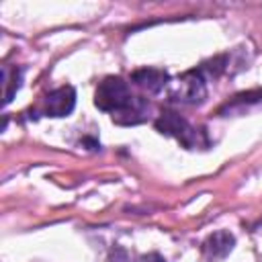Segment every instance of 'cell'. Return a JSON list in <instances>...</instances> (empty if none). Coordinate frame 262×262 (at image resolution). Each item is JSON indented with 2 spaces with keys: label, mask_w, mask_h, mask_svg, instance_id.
I'll return each instance as SVG.
<instances>
[{
  "label": "cell",
  "mask_w": 262,
  "mask_h": 262,
  "mask_svg": "<svg viewBox=\"0 0 262 262\" xmlns=\"http://www.w3.org/2000/svg\"><path fill=\"white\" fill-rule=\"evenodd\" d=\"M94 106L111 113L117 125H137L147 115V102L141 96H133L129 84L119 76H108L96 86Z\"/></svg>",
  "instance_id": "cell-1"
},
{
  "label": "cell",
  "mask_w": 262,
  "mask_h": 262,
  "mask_svg": "<svg viewBox=\"0 0 262 262\" xmlns=\"http://www.w3.org/2000/svg\"><path fill=\"white\" fill-rule=\"evenodd\" d=\"M168 98L178 104H201L207 98V80L201 68L188 70L168 84Z\"/></svg>",
  "instance_id": "cell-2"
},
{
  "label": "cell",
  "mask_w": 262,
  "mask_h": 262,
  "mask_svg": "<svg viewBox=\"0 0 262 262\" xmlns=\"http://www.w3.org/2000/svg\"><path fill=\"white\" fill-rule=\"evenodd\" d=\"M156 129L162 133V135H168V137H174L176 141H180L186 149H194V147H201L203 145V139H201V131H196L184 117H180L178 113H172V111H164L158 119H156Z\"/></svg>",
  "instance_id": "cell-3"
},
{
  "label": "cell",
  "mask_w": 262,
  "mask_h": 262,
  "mask_svg": "<svg viewBox=\"0 0 262 262\" xmlns=\"http://www.w3.org/2000/svg\"><path fill=\"white\" fill-rule=\"evenodd\" d=\"M76 106V90L72 86H59L45 96L43 113L47 117H68Z\"/></svg>",
  "instance_id": "cell-4"
},
{
  "label": "cell",
  "mask_w": 262,
  "mask_h": 262,
  "mask_svg": "<svg viewBox=\"0 0 262 262\" xmlns=\"http://www.w3.org/2000/svg\"><path fill=\"white\" fill-rule=\"evenodd\" d=\"M233 246H235L233 233L221 229V231L211 233L201 244V254H203V258L207 262H217V260H223L225 256H229V252L233 250Z\"/></svg>",
  "instance_id": "cell-5"
},
{
  "label": "cell",
  "mask_w": 262,
  "mask_h": 262,
  "mask_svg": "<svg viewBox=\"0 0 262 262\" xmlns=\"http://www.w3.org/2000/svg\"><path fill=\"white\" fill-rule=\"evenodd\" d=\"M131 82L135 86H139L141 90L156 94V92H162L164 88H168L170 76L166 70H160V68H139L131 74Z\"/></svg>",
  "instance_id": "cell-6"
},
{
  "label": "cell",
  "mask_w": 262,
  "mask_h": 262,
  "mask_svg": "<svg viewBox=\"0 0 262 262\" xmlns=\"http://www.w3.org/2000/svg\"><path fill=\"white\" fill-rule=\"evenodd\" d=\"M2 80H4V104H8L12 100V94L20 88V70H16L14 78H10V68H4Z\"/></svg>",
  "instance_id": "cell-7"
},
{
  "label": "cell",
  "mask_w": 262,
  "mask_h": 262,
  "mask_svg": "<svg viewBox=\"0 0 262 262\" xmlns=\"http://www.w3.org/2000/svg\"><path fill=\"white\" fill-rule=\"evenodd\" d=\"M143 262H164L160 256H156V254H151V256H147V258H143Z\"/></svg>",
  "instance_id": "cell-8"
}]
</instances>
